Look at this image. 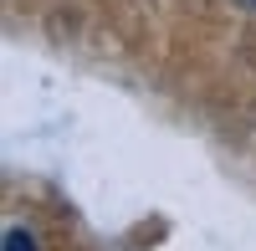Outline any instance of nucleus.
<instances>
[{
	"instance_id": "f257e3e1",
	"label": "nucleus",
	"mask_w": 256,
	"mask_h": 251,
	"mask_svg": "<svg viewBox=\"0 0 256 251\" xmlns=\"http://www.w3.org/2000/svg\"><path fill=\"white\" fill-rule=\"evenodd\" d=\"M6 251H36V241L20 231V226H6Z\"/></svg>"
},
{
	"instance_id": "f03ea898",
	"label": "nucleus",
	"mask_w": 256,
	"mask_h": 251,
	"mask_svg": "<svg viewBox=\"0 0 256 251\" xmlns=\"http://www.w3.org/2000/svg\"><path fill=\"white\" fill-rule=\"evenodd\" d=\"M241 6H256V0H241Z\"/></svg>"
}]
</instances>
